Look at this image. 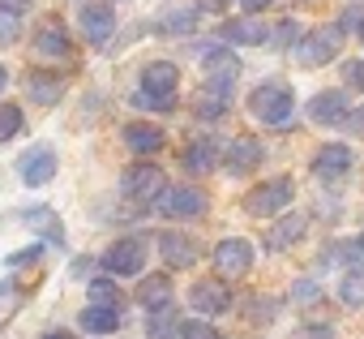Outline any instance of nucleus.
Returning a JSON list of instances; mask_svg holds the SVG:
<instances>
[{
  "label": "nucleus",
  "instance_id": "20e7f679",
  "mask_svg": "<svg viewBox=\"0 0 364 339\" xmlns=\"http://www.w3.org/2000/svg\"><path fill=\"white\" fill-rule=\"evenodd\" d=\"M296 198V185L287 181V177H279V181H266V185H257L249 198H245V211L249 215H262V219H270V215H279L287 202Z\"/></svg>",
  "mask_w": 364,
  "mask_h": 339
},
{
  "label": "nucleus",
  "instance_id": "c756f323",
  "mask_svg": "<svg viewBox=\"0 0 364 339\" xmlns=\"http://www.w3.org/2000/svg\"><path fill=\"white\" fill-rule=\"evenodd\" d=\"M90 305H112V309H116V283L95 279V283H90Z\"/></svg>",
  "mask_w": 364,
  "mask_h": 339
},
{
  "label": "nucleus",
  "instance_id": "72a5a7b5",
  "mask_svg": "<svg viewBox=\"0 0 364 339\" xmlns=\"http://www.w3.org/2000/svg\"><path fill=\"white\" fill-rule=\"evenodd\" d=\"M300 39V22H279V31H274V43L279 48H291Z\"/></svg>",
  "mask_w": 364,
  "mask_h": 339
},
{
  "label": "nucleus",
  "instance_id": "9b49d317",
  "mask_svg": "<svg viewBox=\"0 0 364 339\" xmlns=\"http://www.w3.org/2000/svg\"><path fill=\"white\" fill-rule=\"evenodd\" d=\"M103 266H107L112 275H141V266H146L141 241H116V245L103 254Z\"/></svg>",
  "mask_w": 364,
  "mask_h": 339
},
{
  "label": "nucleus",
  "instance_id": "f257e3e1",
  "mask_svg": "<svg viewBox=\"0 0 364 339\" xmlns=\"http://www.w3.org/2000/svg\"><path fill=\"white\" fill-rule=\"evenodd\" d=\"M176 86H180V69L171 61H150L141 69V90L133 95V103L150 112H167L176 103Z\"/></svg>",
  "mask_w": 364,
  "mask_h": 339
},
{
  "label": "nucleus",
  "instance_id": "2f4dec72",
  "mask_svg": "<svg viewBox=\"0 0 364 339\" xmlns=\"http://www.w3.org/2000/svg\"><path fill=\"white\" fill-rule=\"evenodd\" d=\"M22 35V26H18V14H5L0 9V43H14Z\"/></svg>",
  "mask_w": 364,
  "mask_h": 339
},
{
  "label": "nucleus",
  "instance_id": "1a4fd4ad",
  "mask_svg": "<svg viewBox=\"0 0 364 339\" xmlns=\"http://www.w3.org/2000/svg\"><path fill=\"white\" fill-rule=\"evenodd\" d=\"M202 69H206V86L210 90H232V82L240 78V61L232 56V52H223V48H215V52H206L202 56Z\"/></svg>",
  "mask_w": 364,
  "mask_h": 339
},
{
  "label": "nucleus",
  "instance_id": "f8f14e48",
  "mask_svg": "<svg viewBox=\"0 0 364 339\" xmlns=\"http://www.w3.org/2000/svg\"><path fill=\"white\" fill-rule=\"evenodd\" d=\"M159 249H163L167 266H176V271H185V266H193V262L202 258L198 241H193V236H185V232H163V236H159Z\"/></svg>",
  "mask_w": 364,
  "mask_h": 339
},
{
  "label": "nucleus",
  "instance_id": "a19ab883",
  "mask_svg": "<svg viewBox=\"0 0 364 339\" xmlns=\"http://www.w3.org/2000/svg\"><path fill=\"white\" fill-rule=\"evenodd\" d=\"M240 5H245L249 14H257V9H266V5H270V0H240Z\"/></svg>",
  "mask_w": 364,
  "mask_h": 339
},
{
  "label": "nucleus",
  "instance_id": "2eb2a0df",
  "mask_svg": "<svg viewBox=\"0 0 364 339\" xmlns=\"http://www.w3.org/2000/svg\"><path fill=\"white\" fill-rule=\"evenodd\" d=\"M257 163H262V142H257V137H236V142L228 146V172H232V177L253 172Z\"/></svg>",
  "mask_w": 364,
  "mask_h": 339
},
{
  "label": "nucleus",
  "instance_id": "cd10ccee",
  "mask_svg": "<svg viewBox=\"0 0 364 339\" xmlns=\"http://www.w3.org/2000/svg\"><path fill=\"white\" fill-rule=\"evenodd\" d=\"M18 133H22V108L18 103H5V108H0V142H9Z\"/></svg>",
  "mask_w": 364,
  "mask_h": 339
},
{
  "label": "nucleus",
  "instance_id": "a211bd4d",
  "mask_svg": "<svg viewBox=\"0 0 364 339\" xmlns=\"http://www.w3.org/2000/svg\"><path fill=\"white\" fill-rule=\"evenodd\" d=\"M189 301H193V309L198 313H223V309H232V292H228V283H193V292H189Z\"/></svg>",
  "mask_w": 364,
  "mask_h": 339
},
{
  "label": "nucleus",
  "instance_id": "5701e85b",
  "mask_svg": "<svg viewBox=\"0 0 364 339\" xmlns=\"http://www.w3.org/2000/svg\"><path fill=\"white\" fill-rule=\"evenodd\" d=\"M82 326L95 330V335H112V330H120V313L112 305H86L82 309Z\"/></svg>",
  "mask_w": 364,
  "mask_h": 339
},
{
  "label": "nucleus",
  "instance_id": "bb28decb",
  "mask_svg": "<svg viewBox=\"0 0 364 339\" xmlns=\"http://www.w3.org/2000/svg\"><path fill=\"white\" fill-rule=\"evenodd\" d=\"M193 26H198V14H193V9H176V14H167V18L159 22L163 35H189Z\"/></svg>",
  "mask_w": 364,
  "mask_h": 339
},
{
  "label": "nucleus",
  "instance_id": "a878e982",
  "mask_svg": "<svg viewBox=\"0 0 364 339\" xmlns=\"http://www.w3.org/2000/svg\"><path fill=\"white\" fill-rule=\"evenodd\" d=\"M223 112H228V95H223V90H210V86H206V90L198 95V116H202V120H219Z\"/></svg>",
  "mask_w": 364,
  "mask_h": 339
},
{
  "label": "nucleus",
  "instance_id": "473e14b6",
  "mask_svg": "<svg viewBox=\"0 0 364 339\" xmlns=\"http://www.w3.org/2000/svg\"><path fill=\"white\" fill-rule=\"evenodd\" d=\"M343 78H347V90H364V61H347Z\"/></svg>",
  "mask_w": 364,
  "mask_h": 339
},
{
  "label": "nucleus",
  "instance_id": "393cba45",
  "mask_svg": "<svg viewBox=\"0 0 364 339\" xmlns=\"http://www.w3.org/2000/svg\"><path fill=\"white\" fill-rule=\"evenodd\" d=\"M223 39H228V43H266L270 31H266L257 18H245V22H228V26H223Z\"/></svg>",
  "mask_w": 364,
  "mask_h": 339
},
{
  "label": "nucleus",
  "instance_id": "0eeeda50",
  "mask_svg": "<svg viewBox=\"0 0 364 339\" xmlns=\"http://www.w3.org/2000/svg\"><path fill=\"white\" fill-rule=\"evenodd\" d=\"M338 39H343L338 26H321V31H313V35L296 48V61H300L304 69H317V65H326L330 56H338Z\"/></svg>",
  "mask_w": 364,
  "mask_h": 339
},
{
  "label": "nucleus",
  "instance_id": "7ed1b4c3",
  "mask_svg": "<svg viewBox=\"0 0 364 339\" xmlns=\"http://www.w3.org/2000/svg\"><path fill=\"white\" fill-rule=\"evenodd\" d=\"M154 207H159V215H167V219H198V215H206L210 198H206L202 189H193V185H176V189H163V194L154 198Z\"/></svg>",
  "mask_w": 364,
  "mask_h": 339
},
{
  "label": "nucleus",
  "instance_id": "f03ea898",
  "mask_svg": "<svg viewBox=\"0 0 364 339\" xmlns=\"http://www.w3.org/2000/svg\"><path fill=\"white\" fill-rule=\"evenodd\" d=\"M249 112H253L262 125L283 129V125H291L296 95H291V86H287V82H262V86L249 95Z\"/></svg>",
  "mask_w": 364,
  "mask_h": 339
},
{
  "label": "nucleus",
  "instance_id": "f704fd0d",
  "mask_svg": "<svg viewBox=\"0 0 364 339\" xmlns=\"http://www.w3.org/2000/svg\"><path fill=\"white\" fill-rule=\"evenodd\" d=\"M249 309H253V313H257V322H270V313H274V309H279V305H274V301H253V305H249Z\"/></svg>",
  "mask_w": 364,
  "mask_h": 339
},
{
  "label": "nucleus",
  "instance_id": "37998d69",
  "mask_svg": "<svg viewBox=\"0 0 364 339\" xmlns=\"http://www.w3.org/2000/svg\"><path fill=\"white\" fill-rule=\"evenodd\" d=\"M43 339H73V335H65V330H52V335H43Z\"/></svg>",
  "mask_w": 364,
  "mask_h": 339
},
{
  "label": "nucleus",
  "instance_id": "4468645a",
  "mask_svg": "<svg viewBox=\"0 0 364 339\" xmlns=\"http://www.w3.org/2000/svg\"><path fill=\"white\" fill-rule=\"evenodd\" d=\"M112 31H116L112 5H86V9H82V35H86L95 48H103V43L112 39Z\"/></svg>",
  "mask_w": 364,
  "mask_h": 339
},
{
  "label": "nucleus",
  "instance_id": "c03bdc74",
  "mask_svg": "<svg viewBox=\"0 0 364 339\" xmlns=\"http://www.w3.org/2000/svg\"><path fill=\"white\" fill-rule=\"evenodd\" d=\"M355 31H360V43H364V18H360V26H355Z\"/></svg>",
  "mask_w": 364,
  "mask_h": 339
},
{
  "label": "nucleus",
  "instance_id": "79ce46f5",
  "mask_svg": "<svg viewBox=\"0 0 364 339\" xmlns=\"http://www.w3.org/2000/svg\"><path fill=\"white\" fill-rule=\"evenodd\" d=\"M5 86H9V69H5V65H0V90H5Z\"/></svg>",
  "mask_w": 364,
  "mask_h": 339
},
{
  "label": "nucleus",
  "instance_id": "e433bc0d",
  "mask_svg": "<svg viewBox=\"0 0 364 339\" xmlns=\"http://www.w3.org/2000/svg\"><path fill=\"white\" fill-rule=\"evenodd\" d=\"M35 5V0H0V9H5V14H26Z\"/></svg>",
  "mask_w": 364,
  "mask_h": 339
},
{
  "label": "nucleus",
  "instance_id": "dca6fc26",
  "mask_svg": "<svg viewBox=\"0 0 364 339\" xmlns=\"http://www.w3.org/2000/svg\"><path fill=\"white\" fill-rule=\"evenodd\" d=\"M35 52H39V56H48V61H65V56H73L65 26H60V22H43V26H39V35H35Z\"/></svg>",
  "mask_w": 364,
  "mask_h": 339
},
{
  "label": "nucleus",
  "instance_id": "f3484780",
  "mask_svg": "<svg viewBox=\"0 0 364 339\" xmlns=\"http://www.w3.org/2000/svg\"><path fill=\"white\" fill-rule=\"evenodd\" d=\"M304 232H309V215L291 211V215H279V224L270 228V236H266V241H270V249L279 254V249H291Z\"/></svg>",
  "mask_w": 364,
  "mask_h": 339
},
{
  "label": "nucleus",
  "instance_id": "b1692460",
  "mask_svg": "<svg viewBox=\"0 0 364 339\" xmlns=\"http://www.w3.org/2000/svg\"><path fill=\"white\" fill-rule=\"evenodd\" d=\"M338 296H343V305L364 309V262H355V266L343 271V279H338Z\"/></svg>",
  "mask_w": 364,
  "mask_h": 339
},
{
  "label": "nucleus",
  "instance_id": "423d86ee",
  "mask_svg": "<svg viewBox=\"0 0 364 339\" xmlns=\"http://www.w3.org/2000/svg\"><path fill=\"white\" fill-rule=\"evenodd\" d=\"M120 189H124L129 202H141V207H146V202H154L167 185H163V172H159L154 163H137V167H129V172H124V185H120Z\"/></svg>",
  "mask_w": 364,
  "mask_h": 339
},
{
  "label": "nucleus",
  "instance_id": "412c9836",
  "mask_svg": "<svg viewBox=\"0 0 364 339\" xmlns=\"http://www.w3.org/2000/svg\"><path fill=\"white\" fill-rule=\"evenodd\" d=\"M185 167H189V172H215V167H219V146L210 142V137H198V142H189L185 146Z\"/></svg>",
  "mask_w": 364,
  "mask_h": 339
},
{
  "label": "nucleus",
  "instance_id": "9d476101",
  "mask_svg": "<svg viewBox=\"0 0 364 339\" xmlns=\"http://www.w3.org/2000/svg\"><path fill=\"white\" fill-rule=\"evenodd\" d=\"M351 146H343V142H330V146H321L317 155H313V177L317 181H338V177H347V167H351Z\"/></svg>",
  "mask_w": 364,
  "mask_h": 339
},
{
  "label": "nucleus",
  "instance_id": "aec40b11",
  "mask_svg": "<svg viewBox=\"0 0 364 339\" xmlns=\"http://www.w3.org/2000/svg\"><path fill=\"white\" fill-rule=\"evenodd\" d=\"M124 146H129L133 155H154V150H163V146H167V137H163V129L133 120V125H124Z\"/></svg>",
  "mask_w": 364,
  "mask_h": 339
},
{
  "label": "nucleus",
  "instance_id": "39448f33",
  "mask_svg": "<svg viewBox=\"0 0 364 339\" xmlns=\"http://www.w3.org/2000/svg\"><path fill=\"white\" fill-rule=\"evenodd\" d=\"M249 266H253V245H249V241L228 236V241L215 245V271H219L223 279H245Z\"/></svg>",
  "mask_w": 364,
  "mask_h": 339
},
{
  "label": "nucleus",
  "instance_id": "6ab92c4d",
  "mask_svg": "<svg viewBox=\"0 0 364 339\" xmlns=\"http://www.w3.org/2000/svg\"><path fill=\"white\" fill-rule=\"evenodd\" d=\"M26 90H31V99H35V103L52 108V103H60V99H65V78H60V73H43V69H35V73L26 78Z\"/></svg>",
  "mask_w": 364,
  "mask_h": 339
},
{
  "label": "nucleus",
  "instance_id": "4be33fe9",
  "mask_svg": "<svg viewBox=\"0 0 364 339\" xmlns=\"http://www.w3.org/2000/svg\"><path fill=\"white\" fill-rule=\"evenodd\" d=\"M171 292H176V288H171L167 275H146L141 288H137V301H141L146 309H167V305H171Z\"/></svg>",
  "mask_w": 364,
  "mask_h": 339
},
{
  "label": "nucleus",
  "instance_id": "c85d7f7f",
  "mask_svg": "<svg viewBox=\"0 0 364 339\" xmlns=\"http://www.w3.org/2000/svg\"><path fill=\"white\" fill-rule=\"evenodd\" d=\"M176 335H180V339H219V330H215L210 322H193V318H189V322H180Z\"/></svg>",
  "mask_w": 364,
  "mask_h": 339
},
{
  "label": "nucleus",
  "instance_id": "6e6552de",
  "mask_svg": "<svg viewBox=\"0 0 364 339\" xmlns=\"http://www.w3.org/2000/svg\"><path fill=\"white\" fill-rule=\"evenodd\" d=\"M18 172H22V181H26L31 189L48 185V181L56 177V150H52V146H31V150L18 159Z\"/></svg>",
  "mask_w": 364,
  "mask_h": 339
},
{
  "label": "nucleus",
  "instance_id": "ddd939ff",
  "mask_svg": "<svg viewBox=\"0 0 364 339\" xmlns=\"http://www.w3.org/2000/svg\"><path fill=\"white\" fill-rule=\"evenodd\" d=\"M309 120L313 125H343L347 120V95L343 90H321L309 99Z\"/></svg>",
  "mask_w": 364,
  "mask_h": 339
},
{
  "label": "nucleus",
  "instance_id": "7c9ffc66",
  "mask_svg": "<svg viewBox=\"0 0 364 339\" xmlns=\"http://www.w3.org/2000/svg\"><path fill=\"white\" fill-rule=\"evenodd\" d=\"M317 296H321V288H317L313 279H296V288H291V301H296V305H313Z\"/></svg>",
  "mask_w": 364,
  "mask_h": 339
},
{
  "label": "nucleus",
  "instance_id": "ea45409f",
  "mask_svg": "<svg viewBox=\"0 0 364 339\" xmlns=\"http://www.w3.org/2000/svg\"><path fill=\"white\" fill-rule=\"evenodd\" d=\"M347 125H351L355 133H364V108H355V112H347Z\"/></svg>",
  "mask_w": 364,
  "mask_h": 339
},
{
  "label": "nucleus",
  "instance_id": "a18cd8bd",
  "mask_svg": "<svg viewBox=\"0 0 364 339\" xmlns=\"http://www.w3.org/2000/svg\"><path fill=\"white\" fill-rule=\"evenodd\" d=\"M360 241H364V236H360Z\"/></svg>",
  "mask_w": 364,
  "mask_h": 339
},
{
  "label": "nucleus",
  "instance_id": "58836bf2",
  "mask_svg": "<svg viewBox=\"0 0 364 339\" xmlns=\"http://www.w3.org/2000/svg\"><path fill=\"white\" fill-rule=\"evenodd\" d=\"M355 26H360V14L343 9V18H338V31H355Z\"/></svg>",
  "mask_w": 364,
  "mask_h": 339
},
{
  "label": "nucleus",
  "instance_id": "c9c22d12",
  "mask_svg": "<svg viewBox=\"0 0 364 339\" xmlns=\"http://www.w3.org/2000/svg\"><path fill=\"white\" fill-rule=\"evenodd\" d=\"M296 339H334V330H330V326H304Z\"/></svg>",
  "mask_w": 364,
  "mask_h": 339
},
{
  "label": "nucleus",
  "instance_id": "4c0bfd02",
  "mask_svg": "<svg viewBox=\"0 0 364 339\" xmlns=\"http://www.w3.org/2000/svg\"><path fill=\"white\" fill-rule=\"evenodd\" d=\"M228 5H236V0H202V5H198V9H206V14H223Z\"/></svg>",
  "mask_w": 364,
  "mask_h": 339
}]
</instances>
